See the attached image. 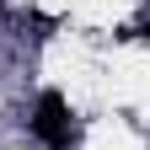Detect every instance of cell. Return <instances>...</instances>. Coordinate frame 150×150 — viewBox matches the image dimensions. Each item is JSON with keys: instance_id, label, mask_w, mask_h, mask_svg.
<instances>
[{"instance_id": "6da1fadb", "label": "cell", "mask_w": 150, "mask_h": 150, "mask_svg": "<svg viewBox=\"0 0 150 150\" xmlns=\"http://www.w3.org/2000/svg\"><path fill=\"white\" fill-rule=\"evenodd\" d=\"M32 134L43 139L48 150H64V145H70V107H64V97H59V91H43V97H38Z\"/></svg>"}]
</instances>
